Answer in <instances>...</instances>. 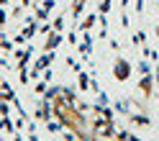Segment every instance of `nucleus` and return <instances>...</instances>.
<instances>
[{
    "instance_id": "obj_1",
    "label": "nucleus",
    "mask_w": 159,
    "mask_h": 141,
    "mask_svg": "<svg viewBox=\"0 0 159 141\" xmlns=\"http://www.w3.org/2000/svg\"><path fill=\"white\" fill-rule=\"evenodd\" d=\"M128 75V67H123V64H118V77H126Z\"/></svg>"
},
{
    "instance_id": "obj_2",
    "label": "nucleus",
    "mask_w": 159,
    "mask_h": 141,
    "mask_svg": "<svg viewBox=\"0 0 159 141\" xmlns=\"http://www.w3.org/2000/svg\"><path fill=\"white\" fill-rule=\"evenodd\" d=\"M126 141H134V139H126Z\"/></svg>"
}]
</instances>
